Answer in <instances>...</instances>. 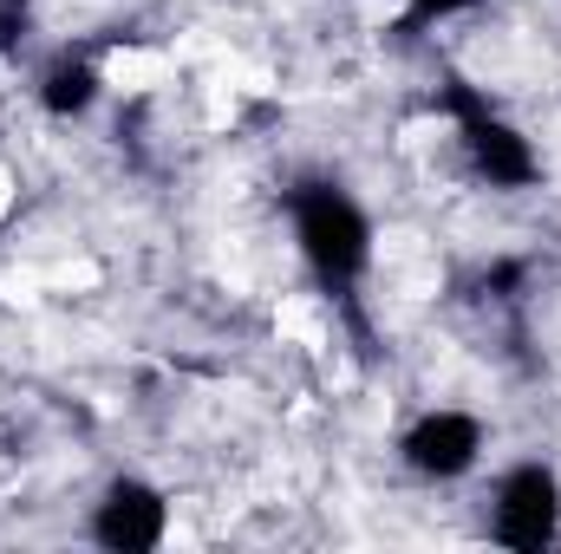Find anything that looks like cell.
Returning a JSON list of instances; mask_svg holds the SVG:
<instances>
[{
    "mask_svg": "<svg viewBox=\"0 0 561 554\" xmlns=\"http://www.w3.org/2000/svg\"><path fill=\"white\" fill-rule=\"evenodd\" d=\"M294 222H300V249H307V262L320 268L327 280H353L366 268V216L340 196V189H327V183H307L300 196H294Z\"/></svg>",
    "mask_w": 561,
    "mask_h": 554,
    "instance_id": "cell-1",
    "label": "cell"
},
{
    "mask_svg": "<svg viewBox=\"0 0 561 554\" xmlns=\"http://www.w3.org/2000/svg\"><path fill=\"white\" fill-rule=\"evenodd\" d=\"M556 516H561V489L556 476L542 470V463H529V470H516L510 483H503V496H496V542L503 549H549L556 542Z\"/></svg>",
    "mask_w": 561,
    "mask_h": 554,
    "instance_id": "cell-2",
    "label": "cell"
},
{
    "mask_svg": "<svg viewBox=\"0 0 561 554\" xmlns=\"http://www.w3.org/2000/svg\"><path fill=\"white\" fill-rule=\"evenodd\" d=\"M92 535H99L105 549H118V554L157 549V542H163V496L144 489V483H112V496L99 503Z\"/></svg>",
    "mask_w": 561,
    "mask_h": 554,
    "instance_id": "cell-3",
    "label": "cell"
},
{
    "mask_svg": "<svg viewBox=\"0 0 561 554\" xmlns=\"http://www.w3.org/2000/svg\"><path fill=\"white\" fill-rule=\"evenodd\" d=\"M477 450H483V430H477V417H463V412L424 417L419 430L405 437V457H412L419 476H463L477 463Z\"/></svg>",
    "mask_w": 561,
    "mask_h": 554,
    "instance_id": "cell-4",
    "label": "cell"
},
{
    "mask_svg": "<svg viewBox=\"0 0 561 554\" xmlns=\"http://www.w3.org/2000/svg\"><path fill=\"white\" fill-rule=\"evenodd\" d=\"M463 143H470V157H477V170L490 176V183H529L536 176V150L516 138L510 125H496L490 112H477V118H463Z\"/></svg>",
    "mask_w": 561,
    "mask_h": 554,
    "instance_id": "cell-5",
    "label": "cell"
},
{
    "mask_svg": "<svg viewBox=\"0 0 561 554\" xmlns=\"http://www.w3.org/2000/svg\"><path fill=\"white\" fill-rule=\"evenodd\" d=\"M92 92H99V79H92V66H85V59H59V66L46 72V85H39V99H46V112H53V118L85 112V105H92Z\"/></svg>",
    "mask_w": 561,
    "mask_h": 554,
    "instance_id": "cell-6",
    "label": "cell"
},
{
    "mask_svg": "<svg viewBox=\"0 0 561 554\" xmlns=\"http://www.w3.org/2000/svg\"><path fill=\"white\" fill-rule=\"evenodd\" d=\"M20 20H26V0H0V46L20 33Z\"/></svg>",
    "mask_w": 561,
    "mask_h": 554,
    "instance_id": "cell-7",
    "label": "cell"
},
{
    "mask_svg": "<svg viewBox=\"0 0 561 554\" xmlns=\"http://www.w3.org/2000/svg\"><path fill=\"white\" fill-rule=\"evenodd\" d=\"M419 13H457V7H477V0H412Z\"/></svg>",
    "mask_w": 561,
    "mask_h": 554,
    "instance_id": "cell-8",
    "label": "cell"
}]
</instances>
